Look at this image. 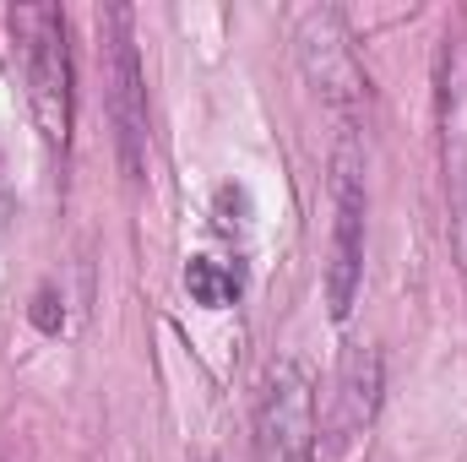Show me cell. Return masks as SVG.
Wrapping results in <instances>:
<instances>
[{"mask_svg":"<svg viewBox=\"0 0 467 462\" xmlns=\"http://www.w3.org/2000/svg\"><path fill=\"white\" fill-rule=\"evenodd\" d=\"M364 278V163L353 136L337 147V207H332V250H327V310L332 321H348Z\"/></svg>","mask_w":467,"mask_h":462,"instance_id":"8992f818","label":"cell"},{"mask_svg":"<svg viewBox=\"0 0 467 462\" xmlns=\"http://www.w3.org/2000/svg\"><path fill=\"white\" fill-rule=\"evenodd\" d=\"M294 49H299L305 77L327 99V110L343 120V136H353L364 110H369V77H364V66L353 55V38H348V27H343V16L332 5L305 11L299 27H294Z\"/></svg>","mask_w":467,"mask_h":462,"instance_id":"7a4b0ae2","label":"cell"},{"mask_svg":"<svg viewBox=\"0 0 467 462\" xmlns=\"http://www.w3.org/2000/svg\"><path fill=\"white\" fill-rule=\"evenodd\" d=\"M33 321H38V332H60V310H55V289H38V299H33Z\"/></svg>","mask_w":467,"mask_h":462,"instance_id":"9c48e42d","label":"cell"},{"mask_svg":"<svg viewBox=\"0 0 467 462\" xmlns=\"http://www.w3.org/2000/svg\"><path fill=\"white\" fill-rule=\"evenodd\" d=\"M255 462H316V392L294 359L266 370L255 408Z\"/></svg>","mask_w":467,"mask_h":462,"instance_id":"5b68a950","label":"cell"},{"mask_svg":"<svg viewBox=\"0 0 467 462\" xmlns=\"http://www.w3.org/2000/svg\"><path fill=\"white\" fill-rule=\"evenodd\" d=\"M104 33V93H109V120H115V152L130 185L147 174V82H141V55L130 38V11L104 5L99 11Z\"/></svg>","mask_w":467,"mask_h":462,"instance_id":"3957f363","label":"cell"},{"mask_svg":"<svg viewBox=\"0 0 467 462\" xmlns=\"http://www.w3.org/2000/svg\"><path fill=\"white\" fill-rule=\"evenodd\" d=\"M185 289H191V299L207 305V310H223V305L239 299V278H234L223 261H213V256H196V261L185 267Z\"/></svg>","mask_w":467,"mask_h":462,"instance_id":"ba28073f","label":"cell"},{"mask_svg":"<svg viewBox=\"0 0 467 462\" xmlns=\"http://www.w3.org/2000/svg\"><path fill=\"white\" fill-rule=\"evenodd\" d=\"M375 408H380V353L369 343H353L343 353V370H337V397H332V425H327L332 452L353 446L369 430Z\"/></svg>","mask_w":467,"mask_h":462,"instance_id":"52a82bcc","label":"cell"},{"mask_svg":"<svg viewBox=\"0 0 467 462\" xmlns=\"http://www.w3.org/2000/svg\"><path fill=\"white\" fill-rule=\"evenodd\" d=\"M5 22H11V44L22 49L33 120H38L44 142L66 152V142H71V110H77V88H71V44H66V11H60V5H11Z\"/></svg>","mask_w":467,"mask_h":462,"instance_id":"6da1fadb","label":"cell"},{"mask_svg":"<svg viewBox=\"0 0 467 462\" xmlns=\"http://www.w3.org/2000/svg\"><path fill=\"white\" fill-rule=\"evenodd\" d=\"M435 104H441V169H446V234L451 261L467 278V44L446 38L435 66Z\"/></svg>","mask_w":467,"mask_h":462,"instance_id":"277c9868","label":"cell"}]
</instances>
